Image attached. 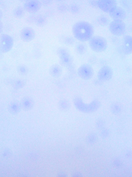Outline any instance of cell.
<instances>
[{
    "label": "cell",
    "mask_w": 132,
    "mask_h": 177,
    "mask_svg": "<svg viewBox=\"0 0 132 177\" xmlns=\"http://www.w3.org/2000/svg\"><path fill=\"white\" fill-rule=\"evenodd\" d=\"M72 31L75 38L82 42L89 40L93 37L94 32L92 25L84 21H79L75 23L72 26Z\"/></svg>",
    "instance_id": "cell-1"
},
{
    "label": "cell",
    "mask_w": 132,
    "mask_h": 177,
    "mask_svg": "<svg viewBox=\"0 0 132 177\" xmlns=\"http://www.w3.org/2000/svg\"><path fill=\"white\" fill-rule=\"evenodd\" d=\"M75 108L79 111L84 113H90L97 110L101 106L100 102L94 100L89 104L84 102L82 99L79 97L75 98L73 100Z\"/></svg>",
    "instance_id": "cell-2"
},
{
    "label": "cell",
    "mask_w": 132,
    "mask_h": 177,
    "mask_svg": "<svg viewBox=\"0 0 132 177\" xmlns=\"http://www.w3.org/2000/svg\"><path fill=\"white\" fill-rule=\"evenodd\" d=\"M89 43L91 49L97 53L104 51L106 49L108 45L106 39L98 35L93 36L89 40Z\"/></svg>",
    "instance_id": "cell-3"
},
{
    "label": "cell",
    "mask_w": 132,
    "mask_h": 177,
    "mask_svg": "<svg viewBox=\"0 0 132 177\" xmlns=\"http://www.w3.org/2000/svg\"><path fill=\"white\" fill-rule=\"evenodd\" d=\"M109 29L113 35L116 36L123 35L126 30V24L123 21L113 20L109 24Z\"/></svg>",
    "instance_id": "cell-4"
},
{
    "label": "cell",
    "mask_w": 132,
    "mask_h": 177,
    "mask_svg": "<svg viewBox=\"0 0 132 177\" xmlns=\"http://www.w3.org/2000/svg\"><path fill=\"white\" fill-rule=\"evenodd\" d=\"M57 54L59 58L60 62L61 65L68 67L72 65L73 59L68 50L61 47L57 50Z\"/></svg>",
    "instance_id": "cell-5"
},
{
    "label": "cell",
    "mask_w": 132,
    "mask_h": 177,
    "mask_svg": "<svg viewBox=\"0 0 132 177\" xmlns=\"http://www.w3.org/2000/svg\"><path fill=\"white\" fill-rule=\"evenodd\" d=\"M14 41L13 38L7 34L0 35V51L4 53H6L12 49Z\"/></svg>",
    "instance_id": "cell-6"
},
{
    "label": "cell",
    "mask_w": 132,
    "mask_h": 177,
    "mask_svg": "<svg viewBox=\"0 0 132 177\" xmlns=\"http://www.w3.org/2000/svg\"><path fill=\"white\" fill-rule=\"evenodd\" d=\"M77 73L79 77L82 79L88 80L93 76L94 71L90 65L85 63L79 67L77 70Z\"/></svg>",
    "instance_id": "cell-7"
},
{
    "label": "cell",
    "mask_w": 132,
    "mask_h": 177,
    "mask_svg": "<svg viewBox=\"0 0 132 177\" xmlns=\"http://www.w3.org/2000/svg\"><path fill=\"white\" fill-rule=\"evenodd\" d=\"M42 6L41 1L39 0H28L24 3L23 8L28 12L34 14L38 11Z\"/></svg>",
    "instance_id": "cell-8"
},
{
    "label": "cell",
    "mask_w": 132,
    "mask_h": 177,
    "mask_svg": "<svg viewBox=\"0 0 132 177\" xmlns=\"http://www.w3.org/2000/svg\"><path fill=\"white\" fill-rule=\"evenodd\" d=\"M117 3L114 0H99L97 1L98 6L103 12L109 13L117 6Z\"/></svg>",
    "instance_id": "cell-9"
},
{
    "label": "cell",
    "mask_w": 132,
    "mask_h": 177,
    "mask_svg": "<svg viewBox=\"0 0 132 177\" xmlns=\"http://www.w3.org/2000/svg\"><path fill=\"white\" fill-rule=\"evenodd\" d=\"M113 75V71L111 68L108 66L104 65L99 70L97 76L99 80L106 81L111 79Z\"/></svg>",
    "instance_id": "cell-10"
},
{
    "label": "cell",
    "mask_w": 132,
    "mask_h": 177,
    "mask_svg": "<svg viewBox=\"0 0 132 177\" xmlns=\"http://www.w3.org/2000/svg\"><path fill=\"white\" fill-rule=\"evenodd\" d=\"M35 34V32L32 28L30 27H25L21 30L20 37L23 41L28 42L34 39Z\"/></svg>",
    "instance_id": "cell-11"
},
{
    "label": "cell",
    "mask_w": 132,
    "mask_h": 177,
    "mask_svg": "<svg viewBox=\"0 0 132 177\" xmlns=\"http://www.w3.org/2000/svg\"><path fill=\"white\" fill-rule=\"evenodd\" d=\"M109 13L110 17L113 20L123 21L126 17L125 10L119 6H116Z\"/></svg>",
    "instance_id": "cell-12"
},
{
    "label": "cell",
    "mask_w": 132,
    "mask_h": 177,
    "mask_svg": "<svg viewBox=\"0 0 132 177\" xmlns=\"http://www.w3.org/2000/svg\"><path fill=\"white\" fill-rule=\"evenodd\" d=\"M122 48L123 53L129 55L132 53V38L129 35L124 36L123 39Z\"/></svg>",
    "instance_id": "cell-13"
},
{
    "label": "cell",
    "mask_w": 132,
    "mask_h": 177,
    "mask_svg": "<svg viewBox=\"0 0 132 177\" xmlns=\"http://www.w3.org/2000/svg\"><path fill=\"white\" fill-rule=\"evenodd\" d=\"M20 103L21 109L26 111L31 110L34 105V101L33 99L28 96L23 98Z\"/></svg>",
    "instance_id": "cell-14"
},
{
    "label": "cell",
    "mask_w": 132,
    "mask_h": 177,
    "mask_svg": "<svg viewBox=\"0 0 132 177\" xmlns=\"http://www.w3.org/2000/svg\"><path fill=\"white\" fill-rule=\"evenodd\" d=\"M8 108L9 112L12 114L18 113L21 109L20 102L16 101H11L9 104Z\"/></svg>",
    "instance_id": "cell-15"
},
{
    "label": "cell",
    "mask_w": 132,
    "mask_h": 177,
    "mask_svg": "<svg viewBox=\"0 0 132 177\" xmlns=\"http://www.w3.org/2000/svg\"><path fill=\"white\" fill-rule=\"evenodd\" d=\"M62 69L61 66L57 64L52 65L49 69L50 75L55 78H58L61 75Z\"/></svg>",
    "instance_id": "cell-16"
},
{
    "label": "cell",
    "mask_w": 132,
    "mask_h": 177,
    "mask_svg": "<svg viewBox=\"0 0 132 177\" xmlns=\"http://www.w3.org/2000/svg\"><path fill=\"white\" fill-rule=\"evenodd\" d=\"M33 21L35 24L39 27L44 26L46 23V19L43 15H38L37 16L33 17Z\"/></svg>",
    "instance_id": "cell-17"
},
{
    "label": "cell",
    "mask_w": 132,
    "mask_h": 177,
    "mask_svg": "<svg viewBox=\"0 0 132 177\" xmlns=\"http://www.w3.org/2000/svg\"><path fill=\"white\" fill-rule=\"evenodd\" d=\"M26 84L25 81L22 79H18L14 80L12 82V86L14 88L20 89L23 87Z\"/></svg>",
    "instance_id": "cell-18"
},
{
    "label": "cell",
    "mask_w": 132,
    "mask_h": 177,
    "mask_svg": "<svg viewBox=\"0 0 132 177\" xmlns=\"http://www.w3.org/2000/svg\"><path fill=\"white\" fill-rule=\"evenodd\" d=\"M70 104L67 101L62 99L58 102V106L59 108L61 110L65 111L68 109L70 107Z\"/></svg>",
    "instance_id": "cell-19"
},
{
    "label": "cell",
    "mask_w": 132,
    "mask_h": 177,
    "mask_svg": "<svg viewBox=\"0 0 132 177\" xmlns=\"http://www.w3.org/2000/svg\"><path fill=\"white\" fill-rule=\"evenodd\" d=\"M21 6L16 7L13 10V13L14 16L16 18H21L24 14V9Z\"/></svg>",
    "instance_id": "cell-20"
},
{
    "label": "cell",
    "mask_w": 132,
    "mask_h": 177,
    "mask_svg": "<svg viewBox=\"0 0 132 177\" xmlns=\"http://www.w3.org/2000/svg\"><path fill=\"white\" fill-rule=\"evenodd\" d=\"M97 139V135L95 133H92L87 135L86 138V141L87 143L92 144L95 143Z\"/></svg>",
    "instance_id": "cell-21"
},
{
    "label": "cell",
    "mask_w": 132,
    "mask_h": 177,
    "mask_svg": "<svg viewBox=\"0 0 132 177\" xmlns=\"http://www.w3.org/2000/svg\"><path fill=\"white\" fill-rule=\"evenodd\" d=\"M17 70L18 73L21 75H25L28 72V68L24 65H19L17 67Z\"/></svg>",
    "instance_id": "cell-22"
},
{
    "label": "cell",
    "mask_w": 132,
    "mask_h": 177,
    "mask_svg": "<svg viewBox=\"0 0 132 177\" xmlns=\"http://www.w3.org/2000/svg\"><path fill=\"white\" fill-rule=\"evenodd\" d=\"M97 21L99 24L103 26L107 25L109 22V20L107 18L103 16L99 17Z\"/></svg>",
    "instance_id": "cell-23"
},
{
    "label": "cell",
    "mask_w": 132,
    "mask_h": 177,
    "mask_svg": "<svg viewBox=\"0 0 132 177\" xmlns=\"http://www.w3.org/2000/svg\"><path fill=\"white\" fill-rule=\"evenodd\" d=\"M110 109L113 114H117L120 112L121 109L120 106L118 104L114 103L111 105Z\"/></svg>",
    "instance_id": "cell-24"
},
{
    "label": "cell",
    "mask_w": 132,
    "mask_h": 177,
    "mask_svg": "<svg viewBox=\"0 0 132 177\" xmlns=\"http://www.w3.org/2000/svg\"><path fill=\"white\" fill-rule=\"evenodd\" d=\"M76 50L78 53L80 54H83L86 52V47L85 45L80 44H78L77 46Z\"/></svg>",
    "instance_id": "cell-25"
},
{
    "label": "cell",
    "mask_w": 132,
    "mask_h": 177,
    "mask_svg": "<svg viewBox=\"0 0 132 177\" xmlns=\"http://www.w3.org/2000/svg\"><path fill=\"white\" fill-rule=\"evenodd\" d=\"M109 130L106 129H103L100 132V135L103 138H105L108 137L109 135Z\"/></svg>",
    "instance_id": "cell-26"
},
{
    "label": "cell",
    "mask_w": 132,
    "mask_h": 177,
    "mask_svg": "<svg viewBox=\"0 0 132 177\" xmlns=\"http://www.w3.org/2000/svg\"><path fill=\"white\" fill-rule=\"evenodd\" d=\"M105 125L104 122L102 120H98L96 123V126L97 128L102 129L103 128Z\"/></svg>",
    "instance_id": "cell-27"
},
{
    "label": "cell",
    "mask_w": 132,
    "mask_h": 177,
    "mask_svg": "<svg viewBox=\"0 0 132 177\" xmlns=\"http://www.w3.org/2000/svg\"><path fill=\"white\" fill-rule=\"evenodd\" d=\"M57 9L59 11L64 12L67 11V7L66 4H62L58 6Z\"/></svg>",
    "instance_id": "cell-28"
},
{
    "label": "cell",
    "mask_w": 132,
    "mask_h": 177,
    "mask_svg": "<svg viewBox=\"0 0 132 177\" xmlns=\"http://www.w3.org/2000/svg\"><path fill=\"white\" fill-rule=\"evenodd\" d=\"M69 9L70 11L72 13H76L78 11L79 9L78 6L75 4L71 5Z\"/></svg>",
    "instance_id": "cell-29"
},
{
    "label": "cell",
    "mask_w": 132,
    "mask_h": 177,
    "mask_svg": "<svg viewBox=\"0 0 132 177\" xmlns=\"http://www.w3.org/2000/svg\"><path fill=\"white\" fill-rule=\"evenodd\" d=\"M41 2L42 5L46 6L51 4L53 3V1L52 0H42Z\"/></svg>",
    "instance_id": "cell-30"
},
{
    "label": "cell",
    "mask_w": 132,
    "mask_h": 177,
    "mask_svg": "<svg viewBox=\"0 0 132 177\" xmlns=\"http://www.w3.org/2000/svg\"><path fill=\"white\" fill-rule=\"evenodd\" d=\"M65 42L66 43L70 44L72 43H73L74 40L73 38L68 37L65 39Z\"/></svg>",
    "instance_id": "cell-31"
},
{
    "label": "cell",
    "mask_w": 132,
    "mask_h": 177,
    "mask_svg": "<svg viewBox=\"0 0 132 177\" xmlns=\"http://www.w3.org/2000/svg\"><path fill=\"white\" fill-rule=\"evenodd\" d=\"M73 176L75 177H80L82 176L83 175L82 173L79 172H77L75 173L72 175Z\"/></svg>",
    "instance_id": "cell-32"
},
{
    "label": "cell",
    "mask_w": 132,
    "mask_h": 177,
    "mask_svg": "<svg viewBox=\"0 0 132 177\" xmlns=\"http://www.w3.org/2000/svg\"><path fill=\"white\" fill-rule=\"evenodd\" d=\"M115 166L118 167L120 165L121 163L120 162L119 160H115L114 161V164Z\"/></svg>",
    "instance_id": "cell-33"
},
{
    "label": "cell",
    "mask_w": 132,
    "mask_h": 177,
    "mask_svg": "<svg viewBox=\"0 0 132 177\" xmlns=\"http://www.w3.org/2000/svg\"><path fill=\"white\" fill-rule=\"evenodd\" d=\"M90 4L93 6H98L97 1H91Z\"/></svg>",
    "instance_id": "cell-34"
},
{
    "label": "cell",
    "mask_w": 132,
    "mask_h": 177,
    "mask_svg": "<svg viewBox=\"0 0 132 177\" xmlns=\"http://www.w3.org/2000/svg\"><path fill=\"white\" fill-rule=\"evenodd\" d=\"M3 28V25L2 22L0 19V34L2 32Z\"/></svg>",
    "instance_id": "cell-35"
},
{
    "label": "cell",
    "mask_w": 132,
    "mask_h": 177,
    "mask_svg": "<svg viewBox=\"0 0 132 177\" xmlns=\"http://www.w3.org/2000/svg\"><path fill=\"white\" fill-rule=\"evenodd\" d=\"M3 16V13L1 10L0 9V19Z\"/></svg>",
    "instance_id": "cell-36"
}]
</instances>
